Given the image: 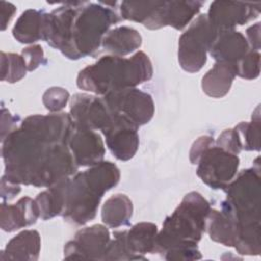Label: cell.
I'll use <instances>...</instances> for the list:
<instances>
[{
	"label": "cell",
	"instance_id": "1",
	"mask_svg": "<svg viewBox=\"0 0 261 261\" xmlns=\"http://www.w3.org/2000/svg\"><path fill=\"white\" fill-rule=\"evenodd\" d=\"M73 128L70 115L63 112L28 116L2 141L5 175L47 188L72 175L77 169L68 147Z\"/></svg>",
	"mask_w": 261,
	"mask_h": 261
},
{
	"label": "cell",
	"instance_id": "2",
	"mask_svg": "<svg viewBox=\"0 0 261 261\" xmlns=\"http://www.w3.org/2000/svg\"><path fill=\"white\" fill-rule=\"evenodd\" d=\"M239 173L224 189L226 199L221 210L233 221L236 227L234 248L239 254L259 255L260 245V165Z\"/></svg>",
	"mask_w": 261,
	"mask_h": 261
},
{
	"label": "cell",
	"instance_id": "3",
	"mask_svg": "<svg viewBox=\"0 0 261 261\" xmlns=\"http://www.w3.org/2000/svg\"><path fill=\"white\" fill-rule=\"evenodd\" d=\"M119 178L118 167L110 161H101L72 178L68 177L62 213L64 219L76 225L94 219L103 195L115 187Z\"/></svg>",
	"mask_w": 261,
	"mask_h": 261
},
{
	"label": "cell",
	"instance_id": "4",
	"mask_svg": "<svg viewBox=\"0 0 261 261\" xmlns=\"http://www.w3.org/2000/svg\"><path fill=\"white\" fill-rule=\"evenodd\" d=\"M152 75L149 57L139 51L129 58L114 55L101 57L79 72L76 85L82 90L104 96L112 91L136 88L151 80Z\"/></svg>",
	"mask_w": 261,
	"mask_h": 261
},
{
	"label": "cell",
	"instance_id": "5",
	"mask_svg": "<svg viewBox=\"0 0 261 261\" xmlns=\"http://www.w3.org/2000/svg\"><path fill=\"white\" fill-rule=\"evenodd\" d=\"M116 3L75 2L68 40L62 54L80 59L93 54L113 23L120 21L119 13L111 6Z\"/></svg>",
	"mask_w": 261,
	"mask_h": 261
},
{
	"label": "cell",
	"instance_id": "6",
	"mask_svg": "<svg viewBox=\"0 0 261 261\" xmlns=\"http://www.w3.org/2000/svg\"><path fill=\"white\" fill-rule=\"evenodd\" d=\"M210 209V204L201 194H187L158 231L155 253L163 256L173 249L196 247L205 231V220Z\"/></svg>",
	"mask_w": 261,
	"mask_h": 261
},
{
	"label": "cell",
	"instance_id": "7",
	"mask_svg": "<svg viewBox=\"0 0 261 261\" xmlns=\"http://www.w3.org/2000/svg\"><path fill=\"white\" fill-rule=\"evenodd\" d=\"M217 33L206 14H200L193 20L178 40V62L184 70L197 72L204 66Z\"/></svg>",
	"mask_w": 261,
	"mask_h": 261
},
{
	"label": "cell",
	"instance_id": "8",
	"mask_svg": "<svg viewBox=\"0 0 261 261\" xmlns=\"http://www.w3.org/2000/svg\"><path fill=\"white\" fill-rule=\"evenodd\" d=\"M111 114L121 116L137 127L148 123L155 111L150 94L136 88L112 91L103 96Z\"/></svg>",
	"mask_w": 261,
	"mask_h": 261
},
{
	"label": "cell",
	"instance_id": "9",
	"mask_svg": "<svg viewBox=\"0 0 261 261\" xmlns=\"http://www.w3.org/2000/svg\"><path fill=\"white\" fill-rule=\"evenodd\" d=\"M197 175L211 189H225L237 174L240 159L217 146L206 149L198 159Z\"/></svg>",
	"mask_w": 261,
	"mask_h": 261
},
{
	"label": "cell",
	"instance_id": "10",
	"mask_svg": "<svg viewBox=\"0 0 261 261\" xmlns=\"http://www.w3.org/2000/svg\"><path fill=\"white\" fill-rule=\"evenodd\" d=\"M70 118L76 128L104 130L112 121V114L103 97L75 94L70 100Z\"/></svg>",
	"mask_w": 261,
	"mask_h": 261
},
{
	"label": "cell",
	"instance_id": "11",
	"mask_svg": "<svg viewBox=\"0 0 261 261\" xmlns=\"http://www.w3.org/2000/svg\"><path fill=\"white\" fill-rule=\"evenodd\" d=\"M260 11V2L214 1L210 4L206 15L215 30L226 31L257 18Z\"/></svg>",
	"mask_w": 261,
	"mask_h": 261
},
{
	"label": "cell",
	"instance_id": "12",
	"mask_svg": "<svg viewBox=\"0 0 261 261\" xmlns=\"http://www.w3.org/2000/svg\"><path fill=\"white\" fill-rule=\"evenodd\" d=\"M109 242V230L102 224L82 228L65 245L64 258L103 260Z\"/></svg>",
	"mask_w": 261,
	"mask_h": 261
},
{
	"label": "cell",
	"instance_id": "13",
	"mask_svg": "<svg viewBox=\"0 0 261 261\" xmlns=\"http://www.w3.org/2000/svg\"><path fill=\"white\" fill-rule=\"evenodd\" d=\"M136 125L121 116L112 114L111 123L102 130L112 155L121 161L132 159L139 148V134Z\"/></svg>",
	"mask_w": 261,
	"mask_h": 261
},
{
	"label": "cell",
	"instance_id": "14",
	"mask_svg": "<svg viewBox=\"0 0 261 261\" xmlns=\"http://www.w3.org/2000/svg\"><path fill=\"white\" fill-rule=\"evenodd\" d=\"M203 6L201 1H161L151 20L145 25L150 30H157L169 25L182 30Z\"/></svg>",
	"mask_w": 261,
	"mask_h": 261
},
{
	"label": "cell",
	"instance_id": "15",
	"mask_svg": "<svg viewBox=\"0 0 261 261\" xmlns=\"http://www.w3.org/2000/svg\"><path fill=\"white\" fill-rule=\"evenodd\" d=\"M77 166H93L103 161L105 147L101 137L93 129L74 127L68 143Z\"/></svg>",
	"mask_w": 261,
	"mask_h": 261
},
{
	"label": "cell",
	"instance_id": "16",
	"mask_svg": "<svg viewBox=\"0 0 261 261\" xmlns=\"http://www.w3.org/2000/svg\"><path fill=\"white\" fill-rule=\"evenodd\" d=\"M245 36L234 30L218 31L210 49V55L216 62L237 64L250 50Z\"/></svg>",
	"mask_w": 261,
	"mask_h": 261
},
{
	"label": "cell",
	"instance_id": "17",
	"mask_svg": "<svg viewBox=\"0 0 261 261\" xmlns=\"http://www.w3.org/2000/svg\"><path fill=\"white\" fill-rule=\"evenodd\" d=\"M40 217L38 205L30 197L20 198L15 204H1L0 222L4 231L11 232L36 223Z\"/></svg>",
	"mask_w": 261,
	"mask_h": 261
},
{
	"label": "cell",
	"instance_id": "18",
	"mask_svg": "<svg viewBox=\"0 0 261 261\" xmlns=\"http://www.w3.org/2000/svg\"><path fill=\"white\" fill-rule=\"evenodd\" d=\"M41 250V238L37 230L28 229L12 238L1 252L2 260L36 261Z\"/></svg>",
	"mask_w": 261,
	"mask_h": 261
},
{
	"label": "cell",
	"instance_id": "19",
	"mask_svg": "<svg viewBox=\"0 0 261 261\" xmlns=\"http://www.w3.org/2000/svg\"><path fill=\"white\" fill-rule=\"evenodd\" d=\"M47 13L42 10L28 9L16 20L12 35L19 42L30 44L45 40V24Z\"/></svg>",
	"mask_w": 261,
	"mask_h": 261
},
{
	"label": "cell",
	"instance_id": "20",
	"mask_svg": "<svg viewBox=\"0 0 261 261\" xmlns=\"http://www.w3.org/2000/svg\"><path fill=\"white\" fill-rule=\"evenodd\" d=\"M236 76L234 64L216 62L202 79L203 92L212 98H222L229 92Z\"/></svg>",
	"mask_w": 261,
	"mask_h": 261
},
{
	"label": "cell",
	"instance_id": "21",
	"mask_svg": "<svg viewBox=\"0 0 261 261\" xmlns=\"http://www.w3.org/2000/svg\"><path fill=\"white\" fill-rule=\"evenodd\" d=\"M142 45V37L139 32L129 27H117L103 37L102 48L114 56L130 54Z\"/></svg>",
	"mask_w": 261,
	"mask_h": 261
},
{
	"label": "cell",
	"instance_id": "22",
	"mask_svg": "<svg viewBox=\"0 0 261 261\" xmlns=\"http://www.w3.org/2000/svg\"><path fill=\"white\" fill-rule=\"evenodd\" d=\"M158 228L151 222H140L126 230V245L137 260H145L143 256L155 253Z\"/></svg>",
	"mask_w": 261,
	"mask_h": 261
},
{
	"label": "cell",
	"instance_id": "23",
	"mask_svg": "<svg viewBox=\"0 0 261 261\" xmlns=\"http://www.w3.org/2000/svg\"><path fill=\"white\" fill-rule=\"evenodd\" d=\"M205 231L214 242L227 247H233L236 227L232 219L222 210L210 209L205 220Z\"/></svg>",
	"mask_w": 261,
	"mask_h": 261
},
{
	"label": "cell",
	"instance_id": "24",
	"mask_svg": "<svg viewBox=\"0 0 261 261\" xmlns=\"http://www.w3.org/2000/svg\"><path fill=\"white\" fill-rule=\"evenodd\" d=\"M133 215V203L124 194H115L108 198L101 212L103 223L112 228L124 226Z\"/></svg>",
	"mask_w": 261,
	"mask_h": 261
},
{
	"label": "cell",
	"instance_id": "25",
	"mask_svg": "<svg viewBox=\"0 0 261 261\" xmlns=\"http://www.w3.org/2000/svg\"><path fill=\"white\" fill-rule=\"evenodd\" d=\"M67 178L54 184L36 197L35 201L42 219L47 220L54 216L62 215L65 205V187Z\"/></svg>",
	"mask_w": 261,
	"mask_h": 261
},
{
	"label": "cell",
	"instance_id": "26",
	"mask_svg": "<svg viewBox=\"0 0 261 261\" xmlns=\"http://www.w3.org/2000/svg\"><path fill=\"white\" fill-rule=\"evenodd\" d=\"M161 1H122L119 6L121 19L143 23L144 27L151 20Z\"/></svg>",
	"mask_w": 261,
	"mask_h": 261
},
{
	"label": "cell",
	"instance_id": "27",
	"mask_svg": "<svg viewBox=\"0 0 261 261\" xmlns=\"http://www.w3.org/2000/svg\"><path fill=\"white\" fill-rule=\"evenodd\" d=\"M234 129L237 130L242 148L247 151H259L260 150V112L259 106L252 116V121L241 122Z\"/></svg>",
	"mask_w": 261,
	"mask_h": 261
},
{
	"label": "cell",
	"instance_id": "28",
	"mask_svg": "<svg viewBox=\"0 0 261 261\" xmlns=\"http://www.w3.org/2000/svg\"><path fill=\"white\" fill-rule=\"evenodd\" d=\"M28 68L21 55L1 52V81L10 84L20 81Z\"/></svg>",
	"mask_w": 261,
	"mask_h": 261
},
{
	"label": "cell",
	"instance_id": "29",
	"mask_svg": "<svg viewBox=\"0 0 261 261\" xmlns=\"http://www.w3.org/2000/svg\"><path fill=\"white\" fill-rule=\"evenodd\" d=\"M113 237L106 248L103 260H137L127 248L126 230L114 231Z\"/></svg>",
	"mask_w": 261,
	"mask_h": 261
},
{
	"label": "cell",
	"instance_id": "30",
	"mask_svg": "<svg viewBox=\"0 0 261 261\" xmlns=\"http://www.w3.org/2000/svg\"><path fill=\"white\" fill-rule=\"evenodd\" d=\"M237 75L246 79L254 80L260 73V54L257 51H249L237 64Z\"/></svg>",
	"mask_w": 261,
	"mask_h": 261
},
{
	"label": "cell",
	"instance_id": "31",
	"mask_svg": "<svg viewBox=\"0 0 261 261\" xmlns=\"http://www.w3.org/2000/svg\"><path fill=\"white\" fill-rule=\"evenodd\" d=\"M69 99V93L60 87H52L43 95V104L52 113L62 110Z\"/></svg>",
	"mask_w": 261,
	"mask_h": 261
},
{
	"label": "cell",
	"instance_id": "32",
	"mask_svg": "<svg viewBox=\"0 0 261 261\" xmlns=\"http://www.w3.org/2000/svg\"><path fill=\"white\" fill-rule=\"evenodd\" d=\"M216 146L236 155H238L243 150L240 137L234 127L223 130L218 136Z\"/></svg>",
	"mask_w": 261,
	"mask_h": 261
},
{
	"label": "cell",
	"instance_id": "33",
	"mask_svg": "<svg viewBox=\"0 0 261 261\" xmlns=\"http://www.w3.org/2000/svg\"><path fill=\"white\" fill-rule=\"evenodd\" d=\"M21 57L25 62L28 70L33 71L43 63L44 51L40 45H32L21 51Z\"/></svg>",
	"mask_w": 261,
	"mask_h": 261
},
{
	"label": "cell",
	"instance_id": "34",
	"mask_svg": "<svg viewBox=\"0 0 261 261\" xmlns=\"http://www.w3.org/2000/svg\"><path fill=\"white\" fill-rule=\"evenodd\" d=\"M163 258L166 260L178 261V260H198V259H201L202 256L196 246V247H182V248H177V249L167 251L163 255Z\"/></svg>",
	"mask_w": 261,
	"mask_h": 261
},
{
	"label": "cell",
	"instance_id": "35",
	"mask_svg": "<svg viewBox=\"0 0 261 261\" xmlns=\"http://www.w3.org/2000/svg\"><path fill=\"white\" fill-rule=\"evenodd\" d=\"M214 146V139L211 136H202L198 138L192 145L190 150V161L192 164H197L201 154L209 147Z\"/></svg>",
	"mask_w": 261,
	"mask_h": 261
},
{
	"label": "cell",
	"instance_id": "36",
	"mask_svg": "<svg viewBox=\"0 0 261 261\" xmlns=\"http://www.w3.org/2000/svg\"><path fill=\"white\" fill-rule=\"evenodd\" d=\"M20 192V186L18 182L10 179L7 175H3L1 178V198L6 200L13 199Z\"/></svg>",
	"mask_w": 261,
	"mask_h": 261
},
{
	"label": "cell",
	"instance_id": "37",
	"mask_svg": "<svg viewBox=\"0 0 261 261\" xmlns=\"http://www.w3.org/2000/svg\"><path fill=\"white\" fill-rule=\"evenodd\" d=\"M247 42L249 47H251L252 51H259L260 49V22H257L246 31Z\"/></svg>",
	"mask_w": 261,
	"mask_h": 261
},
{
	"label": "cell",
	"instance_id": "38",
	"mask_svg": "<svg viewBox=\"0 0 261 261\" xmlns=\"http://www.w3.org/2000/svg\"><path fill=\"white\" fill-rule=\"evenodd\" d=\"M16 11V7L10 3L1 1L0 2V16H1V30L4 31L8 24V22L13 17Z\"/></svg>",
	"mask_w": 261,
	"mask_h": 261
}]
</instances>
